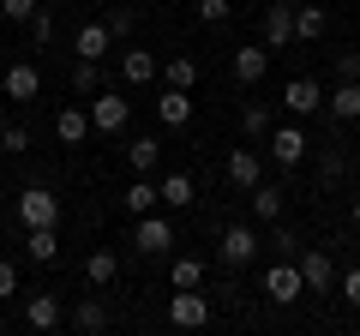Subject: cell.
<instances>
[{
    "label": "cell",
    "instance_id": "cell-40",
    "mask_svg": "<svg viewBox=\"0 0 360 336\" xmlns=\"http://www.w3.org/2000/svg\"><path fill=\"white\" fill-rule=\"evenodd\" d=\"M229 13H234L229 0H198V18H205V25H222Z\"/></svg>",
    "mask_w": 360,
    "mask_h": 336
},
{
    "label": "cell",
    "instance_id": "cell-39",
    "mask_svg": "<svg viewBox=\"0 0 360 336\" xmlns=\"http://www.w3.org/2000/svg\"><path fill=\"white\" fill-rule=\"evenodd\" d=\"M336 288H342V300H348V306H360V264L336 276Z\"/></svg>",
    "mask_w": 360,
    "mask_h": 336
},
{
    "label": "cell",
    "instance_id": "cell-32",
    "mask_svg": "<svg viewBox=\"0 0 360 336\" xmlns=\"http://www.w3.org/2000/svg\"><path fill=\"white\" fill-rule=\"evenodd\" d=\"M25 37H30V49H49V42H54V13H49V0L25 18Z\"/></svg>",
    "mask_w": 360,
    "mask_h": 336
},
{
    "label": "cell",
    "instance_id": "cell-20",
    "mask_svg": "<svg viewBox=\"0 0 360 336\" xmlns=\"http://www.w3.org/2000/svg\"><path fill=\"white\" fill-rule=\"evenodd\" d=\"M72 330H78V336H103V330H108V306H103L96 295H84V300L72 306Z\"/></svg>",
    "mask_w": 360,
    "mask_h": 336
},
{
    "label": "cell",
    "instance_id": "cell-3",
    "mask_svg": "<svg viewBox=\"0 0 360 336\" xmlns=\"http://www.w3.org/2000/svg\"><path fill=\"white\" fill-rule=\"evenodd\" d=\"M168 324H174V330H205V324H210V295H198V288H174V295H168Z\"/></svg>",
    "mask_w": 360,
    "mask_h": 336
},
{
    "label": "cell",
    "instance_id": "cell-15",
    "mask_svg": "<svg viewBox=\"0 0 360 336\" xmlns=\"http://www.w3.org/2000/svg\"><path fill=\"white\" fill-rule=\"evenodd\" d=\"M283 205H288V193H283V186H270V181H258L252 193H246V210H252L258 222H283Z\"/></svg>",
    "mask_w": 360,
    "mask_h": 336
},
{
    "label": "cell",
    "instance_id": "cell-8",
    "mask_svg": "<svg viewBox=\"0 0 360 336\" xmlns=\"http://www.w3.org/2000/svg\"><path fill=\"white\" fill-rule=\"evenodd\" d=\"M127 115H132V103L120 91H96V96H90V132H120Z\"/></svg>",
    "mask_w": 360,
    "mask_h": 336
},
{
    "label": "cell",
    "instance_id": "cell-34",
    "mask_svg": "<svg viewBox=\"0 0 360 336\" xmlns=\"http://www.w3.org/2000/svg\"><path fill=\"white\" fill-rule=\"evenodd\" d=\"M0 150L25 156V150H30V127H18V120H13V127H0Z\"/></svg>",
    "mask_w": 360,
    "mask_h": 336
},
{
    "label": "cell",
    "instance_id": "cell-13",
    "mask_svg": "<svg viewBox=\"0 0 360 336\" xmlns=\"http://www.w3.org/2000/svg\"><path fill=\"white\" fill-rule=\"evenodd\" d=\"M229 66H234V78H240V84H258V78L270 72V49H264V42H240Z\"/></svg>",
    "mask_w": 360,
    "mask_h": 336
},
{
    "label": "cell",
    "instance_id": "cell-42",
    "mask_svg": "<svg viewBox=\"0 0 360 336\" xmlns=\"http://www.w3.org/2000/svg\"><path fill=\"white\" fill-rule=\"evenodd\" d=\"M348 217H354V228H360V198H354V210H348Z\"/></svg>",
    "mask_w": 360,
    "mask_h": 336
},
{
    "label": "cell",
    "instance_id": "cell-17",
    "mask_svg": "<svg viewBox=\"0 0 360 336\" xmlns=\"http://www.w3.org/2000/svg\"><path fill=\"white\" fill-rule=\"evenodd\" d=\"M156 120H162V127H186V120H193V91L168 84V91L156 96Z\"/></svg>",
    "mask_w": 360,
    "mask_h": 336
},
{
    "label": "cell",
    "instance_id": "cell-12",
    "mask_svg": "<svg viewBox=\"0 0 360 336\" xmlns=\"http://www.w3.org/2000/svg\"><path fill=\"white\" fill-rule=\"evenodd\" d=\"M270 156H276L283 168H300L307 162V132L300 127H270Z\"/></svg>",
    "mask_w": 360,
    "mask_h": 336
},
{
    "label": "cell",
    "instance_id": "cell-21",
    "mask_svg": "<svg viewBox=\"0 0 360 336\" xmlns=\"http://www.w3.org/2000/svg\"><path fill=\"white\" fill-rule=\"evenodd\" d=\"M156 193H162L168 210H186V205L198 198V186H193V174H180V168H174V174H162V181H156Z\"/></svg>",
    "mask_w": 360,
    "mask_h": 336
},
{
    "label": "cell",
    "instance_id": "cell-33",
    "mask_svg": "<svg viewBox=\"0 0 360 336\" xmlns=\"http://www.w3.org/2000/svg\"><path fill=\"white\" fill-rule=\"evenodd\" d=\"M270 127H276V115H270L264 103H246L240 108V132H246V138H270Z\"/></svg>",
    "mask_w": 360,
    "mask_h": 336
},
{
    "label": "cell",
    "instance_id": "cell-9",
    "mask_svg": "<svg viewBox=\"0 0 360 336\" xmlns=\"http://www.w3.org/2000/svg\"><path fill=\"white\" fill-rule=\"evenodd\" d=\"M0 91H6V103H37L42 66L37 60H13V66H6V78H0Z\"/></svg>",
    "mask_w": 360,
    "mask_h": 336
},
{
    "label": "cell",
    "instance_id": "cell-24",
    "mask_svg": "<svg viewBox=\"0 0 360 336\" xmlns=\"http://www.w3.org/2000/svg\"><path fill=\"white\" fill-rule=\"evenodd\" d=\"M108 42H115V37H108V25H103V18H90V25H78L72 49L84 54V60H96V54H108Z\"/></svg>",
    "mask_w": 360,
    "mask_h": 336
},
{
    "label": "cell",
    "instance_id": "cell-2",
    "mask_svg": "<svg viewBox=\"0 0 360 336\" xmlns=\"http://www.w3.org/2000/svg\"><path fill=\"white\" fill-rule=\"evenodd\" d=\"M13 217L25 222V228H60V198L49 193V186H25L13 205Z\"/></svg>",
    "mask_w": 360,
    "mask_h": 336
},
{
    "label": "cell",
    "instance_id": "cell-38",
    "mask_svg": "<svg viewBox=\"0 0 360 336\" xmlns=\"http://www.w3.org/2000/svg\"><path fill=\"white\" fill-rule=\"evenodd\" d=\"M42 0H0V18H13V25H25L30 13H37Z\"/></svg>",
    "mask_w": 360,
    "mask_h": 336
},
{
    "label": "cell",
    "instance_id": "cell-6",
    "mask_svg": "<svg viewBox=\"0 0 360 336\" xmlns=\"http://www.w3.org/2000/svg\"><path fill=\"white\" fill-rule=\"evenodd\" d=\"M217 259L229 264V271L252 264V259H258V234L246 228V222H229V228H222V240H217Z\"/></svg>",
    "mask_w": 360,
    "mask_h": 336
},
{
    "label": "cell",
    "instance_id": "cell-35",
    "mask_svg": "<svg viewBox=\"0 0 360 336\" xmlns=\"http://www.w3.org/2000/svg\"><path fill=\"white\" fill-rule=\"evenodd\" d=\"M330 72H336V78H360V49H336Z\"/></svg>",
    "mask_w": 360,
    "mask_h": 336
},
{
    "label": "cell",
    "instance_id": "cell-4",
    "mask_svg": "<svg viewBox=\"0 0 360 336\" xmlns=\"http://www.w3.org/2000/svg\"><path fill=\"white\" fill-rule=\"evenodd\" d=\"M295 264H300V283H307L312 295H330V288H336V259L324 252V246H300Z\"/></svg>",
    "mask_w": 360,
    "mask_h": 336
},
{
    "label": "cell",
    "instance_id": "cell-26",
    "mask_svg": "<svg viewBox=\"0 0 360 336\" xmlns=\"http://www.w3.org/2000/svg\"><path fill=\"white\" fill-rule=\"evenodd\" d=\"M25 252L37 264H54V259H60V234H54V228H25Z\"/></svg>",
    "mask_w": 360,
    "mask_h": 336
},
{
    "label": "cell",
    "instance_id": "cell-30",
    "mask_svg": "<svg viewBox=\"0 0 360 336\" xmlns=\"http://www.w3.org/2000/svg\"><path fill=\"white\" fill-rule=\"evenodd\" d=\"M96 91H103V66L78 54L72 60V96H96Z\"/></svg>",
    "mask_w": 360,
    "mask_h": 336
},
{
    "label": "cell",
    "instance_id": "cell-23",
    "mask_svg": "<svg viewBox=\"0 0 360 336\" xmlns=\"http://www.w3.org/2000/svg\"><path fill=\"white\" fill-rule=\"evenodd\" d=\"M156 162H162V138H150V132H139V138L127 144V168H132V174H150Z\"/></svg>",
    "mask_w": 360,
    "mask_h": 336
},
{
    "label": "cell",
    "instance_id": "cell-29",
    "mask_svg": "<svg viewBox=\"0 0 360 336\" xmlns=\"http://www.w3.org/2000/svg\"><path fill=\"white\" fill-rule=\"evenodd\" d=\"M162 78H168V84H180V91H193V84H198V60H193V54H168Z\"/></svg>",
    "mask_w": 360,
    "mask_h": 336
},
{
    "label": "cell",
    "instance_id": "cell-18",
    "mask_svg": "<svg viewBox=\"0 0 360 336\" xmlns=\"http://www.w3.org/2000/svg\"><path fill=\"white\" fill-rule=\"evenodd\" d=\"M330 120H360V78H336V91L324 96Z\"/></svg>",
    "mask_w": 360,
    "mask_h": 336
},
{
    "label": "cell",
    "instance_id": "cell-14",
    "mask_svg": "<svg viewBox=\"0 0 360 336\" xmlns=\"http://www.w3.org/2000/svg\"><path fill=\"white\" fill-rule=\"evenodd\" d=\"M66 312H60V295H30L25 300V330H60Z\"/></svg>",
    "mask_w": 360,
    "mask_h": 336
},
{
    "label": "cell",
    "instance_id": "cell-28",
    "mask_svg": "<svg viewBox=\"0 0 360 336\" xmlns=\"http://www.w3.org/2000/svg\"><path fill=\"white\" fill-rule=\"evenodd\" d=\"M295 42H324V6H295Z\"/></svg>",
    "mask_w": 360,
    "mask_h": 336
},
{
    "label": "cell",
    "instance_id": "cell-27",
    "mask_svg": "<svg viewBox=\"0 0 360 336\" xmlns=\"http://www.w3.org/2000/svg\"><path fill=\"white\" fill-rule=\"evenodd\" d=\"M156 205H162V193H156V181H144V174H132V186H127V210H132V217H150Z\"/></svg>",
    "mask_w": 360,
    "mask_h": 336
},
{
    "label": "cell",
    "instance_id": "cell-16",
    "mask_svg": "<svg viewBox=\"0 0 360 336\" xmlns=\"http://www.w3.org/2000/svg\"><path fill=\"white\" fill-rule=\"evenodd\" d=\"M120 78L139 91V84H150V78H162V60H156L150 49H127V54H120Z\"/></svg>",
    "mask_w": 360,
    "mask_h": 336
},
{
    "label": "cell",
    "instance_id": "cell-7",
    "mask_svg": "<svg viewBox=\"0 0 360 336\" xmlns=\"http://www.w3.org/2000/svg\"><path fill=\"white\" fill-rule=\"evenodd\" d=\"M283 108H288L295 120L324 115V84H319V78H288V84H283Z\"/></svg>",
    "mask_w": 360,
    "mask_h": 336
},
{
    "label": "cell",
    "instance_id": "cell-19",
    "mask_svg": "<svg viewBox=\"0 0 360 336\" xmlns=\"http://www.w3.org/2000/svg\"><path fill=\"white\" fill-rule=\"evenodd\" d=\"M54 138H60V144H84V138H90V108L66 103L60 115H54Z\"/></svg>",
    "mask_w": 360,
    "mask_h": 336
},
{
    "label": "cell",
    "instance_id": "cell-1",
    "mask_svg": "<svg viewBox=\"0 0 360 336\" xmlns=\"http://www.w3.org/2000/svg\"><path fill=\"white\" fill-rule=\"evenodd\" d=\"M132 252H144V259H168L174 252V222L168 217H132Z\"/></svg>",
    "mask_w": 360,
    "mask_h": 336
},
{
    "label": "cell",
    "instance_id": "cell-10",
    "mask_svg": "<svg viewBox=\"0 0 360 336\" xmlns=\"http://www.w3.org/2000/svg\"><path fill=\"white\" fill-rule=\"evenodd\" d=\"M222 181H229L234 193H252V186L264 181V162H258V150H229V162H222Z\"/></svg>",
    "mask_w": 360,
    "mask_h": 336
},
{
    "label": "cell",
    "instance_id": "cell-31",
    "mask_svg": "<svg viewBox=\"0 0 360 336\" xmlns=\"http://www.w3.org/2000/svg\"><path fill=\"white\" fill-rule=\"evenodd\" d=\"M103 25H108V37H115V42H127L132 30H139V6H120V0H108V18H103Z\"/></svg>",
    "mask_w": 360,
    "mask_h": 336
},
{
    "label": "cell",
    "instance_id": "cell-25",
    "mask_svg": "<svg viewBox=\"0 0 360 336\" xmlns=\"http://www.w3.org/2000/svg\"><path fill=\"white\" fill-rule=\"evenodd\" d=\"M168 283L174 288H205V259H193V252L168 259Z\"/></svg>",
    "mask_w": 360,
    "mask_h": 336
},
{
    "label": "cell",
    "instance_id": "cell-5",
    "mask_svg": "<svg viewBox=\"0 0 360 336\" xmlns=\"http://www.w3.org/2000/svg\"><path fill=\"white\" fill-rule=\"evenodd\" d=\"M264 295L276 300V306H295V300L307 295V283H300V264H295V259H276V264L264 271Z\"/></svg>",
    "mask_w": 360,
    "mask_h": 336
},
{
    "label": "cell",
    "instance_id": "cell-22",
    "mask_svg": "<svg viewBox=\"0 0 360 336\" xmlns=\"http://www.w3.org/2000/svg\"><path fill=\"white\" fill-rule=\"evenodd\" d=\"M115 276H120V252L103 246V252H90V259H84V283L90 288H115Z\"/></svg>",
    "mask_w": 360,
    "mask_h": 336
},
{
    "label": "cell",
    "instance_id": "cell-11",
    "mask_svg": "<svg viewBox=\"0 0 360 336\" xmlns=\"http://www.w3.org/2000/svg\"><path fill=\"white\" fill-rule=\"evenodd\" d=\"M288 42H295V6H288V0H270V13H264V49L283 54Z\"/></svg>",
    "mask_w": 360,
    "mask_h": 336
},
{
    "label": "cell",
    "instance_id": "cell-36",
    "mask_svg": "<svg viewBox=\"0 0 360 336\" xmlns=\"http://www.w3.org/2000/svg\"><path fill=\"white\" fill-rule=\"evenodd\" d=\"M270 228H276V240H270V246H276V259H295V252H300V234L283 228V222H270Z\"/></svg>",
    "mask_w": 360,
    "mask_h": 336
},
{
    "label": "cell",
    "instance_id": "cell-41",
    "mask_svg": "<svg viewBox=\"0 0 360 336\" xmlns=\"http://www.w3.org/2000/svg\"><path fill=\"white\" fill-rule=\"evenodd\" d=\"M6 295H18V264L13 259H0V300Z\"/></svg>",
    "mask_w": 360,
    "mask_h": 336
},
{
    "label": "cell",
    "instance_id": "cell-37",
    "mask_svg": "<svg viewBox=\"0 0 360 336\" xmlns=\"http://www.w3.org/2000/svg\"><path fill=\"white\" fill-rule=\"evenodd\" d=\"M342 174H348V162H342V156H336V150H324V168H319V186H336V181H342Z\"/></svg>",
    "mask_w": 360,
    "mask_h": 336
}]
</instances>
